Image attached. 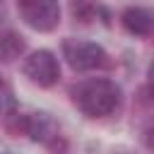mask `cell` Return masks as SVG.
Returning <instances> with one entry per match:
<instances>
[{
  "label": "cell",
  "instance_id": "7a4b0ae2",
  "mask_svg": "<svg viewBox=\"0 0 154 154\" xmlns=\"http://www.w3.org/2000/svg\"><path fill=\"white\" fill-rule=\"evenodd\" d=\"M63 55L75 72H89V70H101V67L111 65L103 46L91 43V41L67 38V41H63Z\"/></svg>",
  "mask_w": 154,
  "mask_h": 154
},
{
  "label": "cell",
  "instance_id": "52a82bcc",
  "mask_svg": "<svg viewBox=\"0 0 154 154\" xmlns=\"http://www.w3.org/2000/svg\"><path fill=\"white\" fill-rule=\"evenodd\" d=\"M22 53H24V38H22L17 31L5 29V31H2V38H0V55H2V63H14Z\"/></svg>",
  "mask_w": 154,
  "mask_h": 154
},
{
  "label": "cell",
  "instance_id": "3957f363",
  "mask_svg": "<svg viewBox=\"0 0 154 154\" xmlns=\"http://www.w3.org/2000/svg\"><path fill=\"white\" fill-rule=\"evenodd\" d=\"M19 17L34 31H53L60 24V5L58 0H22Z\"/></svg>",
  "mask_w": 154,
  "mask_h": 154
},
{
  "label": "cell",
  "instance_id": "277c9868",
  "mask_svg": "<svg viewBox=\"0 0 154 154\" xmlns=\"http://www.w3.org/2000/svg\"><path fill=\"white\" fill-rule=\"evenodd\" d=\"M24 75L38 87H53L60 79V63L51 51L41 48L24 60Z\"/></svg>",
  "mask_w": 154,
  "mask_h": 154
},
{
  "label": "cell",
  "instance_id": "6da1fadb",
  "mask_svg": "<svg viewBox=\"0 0 154 154\" xmlns=\"http://www.w3.org/2000/svg\"><path fill=\"white\" fill-rule=\"evenodd\" d=\"M72 101L87 118H106L120 106V87L106 77L84 79L72 89Z\"/></svg>",
  "mask_w": 154,
  "mask_h": 154
},
{
  "label": "cell",
  "instance_id": "5b68a950",
  "mask_svg": "<svg viewBox=\"0 0 154 154\" xmlns=\"http://www.w3.org/2000/svg\"><path fill=\"white\" fill-rule=\"evenodd\" d=\"M123 29L132 36H149L154 31V12L149 7H128L120 14Z\"/></svg>",
  "mask_w": 154,
  "mask_h": 154
},
{
  "label": "cell",
  "instance_id": "8992f818",
  "mask_svg": "<svg viewBox=\"0 0 154 154\" xmlns=\"http://www.w3.org/2000/svg\"><path fill=\"white\" fill-rule=\"evenodd\" d=\"M29 137L34 142H46V144H55L58 128L55 123L48 118V113H29Z\"/></svg>",
  "mask_w": 154,
  "mask_h": 154
},
{
  "label": "cell",
  "instance_id": "8fae6325",
  "mask_svg": "<svg viewBox=\"0 0 154 154\" xmlns=\"http://www.w3.org/2000/svg\"><path fill=\"white\" fill-rule=\"evenodd\" d=\"M147 84H149V91L154 96V60L149 63V70H147Z\"/></svg>",
  "mask_w": 154,
  "mask_h": 154
},
{
  "label": "cell",
  "instance_id": "30bf717a",
  "mask_svg": "<svg viewBox=\"0 0 154 154\" xmlns=\"http://www.w3.org/2000/svg\"><path fill=\"white\" fill-rule=\"evenodd\" d=\"M142 142H144V147L154 154V123H149V125L142 130Z\"/></svg>",
  "mask_w": 154,
  "mask_h": 154
},
{
  "label": "cell",
  "instance_id": "ba28073f",
  "mask_svg": "<svg viewBox=\"0 0 154 154\" xmlns=\"http://www.w3.org/2000/svg\"><path fill=\"white\" fill-rule=\"evenodd\" d=\"M70 12H72V17L79 19L82 24H89L91 19L99 17L101 7H99L94 0H72V2H70Z\"/></svg>",
  "mask_w": 154,
  "mask_h": 154
},
{
  "label": "cell",
  "instance_id": "9c48e42d",
  "mask_svg": "<svg viewBox=\"0 0 154 154\" xmlns=\"http://www.w3.org/2000/svg\"><path fill=\"white\" fill-rule=\"evenodd\" d=\"M5 130H7L12 137L29 135V116H26V113H19V111L5 113Z\"/></svg>",
  "mask_w": 154,
  "mask_h": 154
}]
</instances>
